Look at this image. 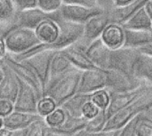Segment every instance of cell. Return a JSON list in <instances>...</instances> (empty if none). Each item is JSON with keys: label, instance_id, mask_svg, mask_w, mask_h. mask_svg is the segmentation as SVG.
<instances>
[{"label": "cell", "instance_id": "obj_6", "mask_svg": "<svg viewBox=\"0 0 152 136\" xmlns=\"http://www.w3.org/2000/svg\"><path fill=\"white\" fill-rule=\"evenodd\" d=\"M139 53L140 51L138 48L127 46L111 50L109 69H116L134 77L133 70Z\"/></svg>", "mask_w": 152, "mask_h": 136}, {"label": "cell", "instance_id": "obj_39", "mask_svg": "<svg viewBox=\"0 0 152 136\" xmlns=\"http://www.w3.org/2000/svg\"><path fill=\"white\" fill-rule=\"evenodd\" d=\"M12 110H14V102L5 98H0V116L4 118Z\"/></svg>", "mask_w": 152, "mask_h": 136}, {"label": "cell", "instance_id": "obj_26", "mask_svg": "<svg viewBox=\"0 0 152 136\" xmlns=\"http://www.w3.org/2000/svg\"><path fill=\"white\" fill-rule=\"evenodd\" d=\"M91 94H81L77 93L72 97L65 101L60 107H61L68 115L72 117L80 118L82 116V109L85 103L90 100Z\"/></svg>", "mask_w": 152, "mask_h": 136}, {"label": "cell", "instance_id": "obj_27", "mask_svg": "<svg viewBox=\"0 0 152 136\" xmlns=\"http://www.w3.org/2000/svg\"><path fill=\"white\" fill-rule=\"evenodd\" d=\"M122 25L125 29H152V20L143 6L136 11Z\"/></svg>", "mask_w": 152, "mask_h": 136}, {"label": "cell", "instance_id": "obj_35", "mask_svg": "<svg viewBox=\"0 0 152 136\" xmlns=\"http://www.w3.org/2000/svg\"><path fill=\"white\" fill-rule=\"evenodd\" d=\"M139 120V115L132 118L122 128H120L118 136H137V126Z\"/></svg>", "mask_w": 152, "mask_h": 136}, {"label": "cell", "instance_id": "obj_23", "mask_svg": "<svg viewBox=\"0 0 152 136\" xmlns=\"http://www.w3.org/2000/svg\"><path fill=\"white\" fill-rule=\"evenodd\" d=\"M133 76L143 82L152 84V56L140 52L134 67Z\"/></svg>", "mask_w": 152, "mask_h": 136}, {"label": "cell", "instance_id": "obj_8", "mask_svg": "<svg viewBox=\"0 0 152 136\" xmlns=\"http://www.w3.org/2000/svg\"><path fill=\"white\" fill-rule=\"evenodd\" d=\"M107 72L106 89L110 93H120L134 90L146 82H143L134 77L125 74L121 71L109 69Z\"/></svg>", "mask_w": 152, "mask_h": 136}, {"label": "cell", "instance_id": "obj_50", "mask_svg": "<svg viewBox=\"0 0 152 136\" xmlns=\"http://www.w3.org/2000/svg\"><path fill=\"white\" fill-rule=\"evenodd\" d=\"M4 127V120H3V118L0 116V128Z\"/></svg>", "mask_w": 152, "mask_h": 136}, {"label": "cell", "instance_id": "obj_44", "mask_svg": "<svg viewBox=\"0 0 152 136\" xmlns=\"http://www.w3.org/2000/svg\"><path fill=\"white\" fill-rule=\"evenodd\" d=\"M8 54L3 36H0V59H4Z\"/></svg>", "mask_w": 152, "mask_h": 136}, {"label": "cell", "instance_id": "obj_2", "mask_svg": "<svg viewBox=\"0 0 152 136\" xmlns=\"http://www.w3.org/2000/svg\"><path fill=\"white\" fill-rule=\"evenodd\" d=\"M152 104V85L140 97L113 114L108 120L104 130H118L122 128L132 118L138 116Z\"/></svg>", "mask_w": 152, "mask_h": 136}, {"label": "cell", "instance_id": "obj_21", "mask_svg": "<svg viewBox=\"0 0 152 136\" xmlns=\"http://www.w3.org/2000/svg\"><path fill=\"white\" fill-rule=\"evenodd\" d=\"M35 32L40 43L53 45L59 36V26L53 20H45L35 28Z\"/></svg>", "mask_w": 152, "mask_h": 136}, {"label": "cell", "instance_id": "obj_13", "mask_svg": "<svg viewBox=\"0 0 152 136\" xmlns=\"http://www.w3.org/2000/svg\"><path fill=\"white\" fill-rule=\"evenodd\" d=\"M152 84L144 83L141 86L134 89L129 90L126 92H120V93H110V102L109 105V108L107 109V114L109 118H110L113 114H115L117 111L121 110L122 108L126 107L129 103L133 102L134 100H136L138 97H140L142 94H144L151 86Z\"/></svg>", "mask_w": 152, "mask_h": 136}, {"label": "cell", "instance_id": "obj_17", "mask_svg": "<svg viewBox=\"0 0 152 136\" xmlns=\"http://www.w3.org/2000/svg\"><path fill=\"white\" fill-rule=\"evenodd\" d=\"M77 69L75 68L70 61L68 59V57L65 55L62 50H58L54 56L53 57V60L51 61L50 66V71H49V78L48 82L45 86V89L50 86L52 84H53L55 81H57L60 78L69 72L70 70ZM45 93V92H44Z\"/></svg>", "mask_w": 152, "mask_h": 136}, {"label": "cell", "instance_id": "obj_18", "mask_svg": "<svg viewBox=\"0 0 152 136\" xmlns=\"http://www.w3.org/2000/svg\"><path fill=\"white\" fill-rule=\"evenodd\" d=\"M100 37L110 50L121 48L125 46V28L122 24L110 21Z\"/></svg>", "mask_w": 152, "mask_h": 136}, {"label": "cell", "instance_id": "obj_19", "mask_svg": "<svg viewBox=\"0 0 152 136\" xmlns=\"http://www.w3.org/2000/svg\"><path fill=\"white\" fill-rule=\"evenodd\" d=\"M5 58V57H4ZM19 91V84L13 71L7 66L5 61L3 65V77L0 82V98H5L15 102Z\"/></svg>", "mask_w": 152, "mask_h": 136}, {"label": "cell", "instance_id": "obj_43", "mask_svg": "<svg viewBox=\"0 0 152 136\" xmlns=\"http://www.w3.org/2000/svg\"><path fill=\"white\" fill-rule=\"evenodd\" d=\"M139 118L152 123V104L139 114Z\"/></svg>", "mask_w": 152, "mask_h": 136}, {"label": "cell", "instance_id": "obj_40", "mask_svg": "<svg viewBox=\"0 0 152 136\" xmlns=\"http://www.w3.org/2000/svg\"><path fill=\"white\" fill-rule=\"evenodd\" d=\"M37 0H13V3L16 6L17 11L32 8L37 6Z\"/></svg>", "mask_w": 152, "mask_h": 136}, {"label": "cell", "instance_id": "obj_25", "mask_svg": "<svg viewBox=\"0 0 152 136\" xmlns=\"http://www.w3.org/2000/svg\"><path fill=\"white\" fill-rule=\"evenodd\" d=\"M87 121L88 120L84 117L76 118L67 114L66 119L61 126H60L57 128L51 129L62 136H73L78 132L82 131L83 129H85Z\"/></svg>", "mask_w": 152, "mask_h": 136}, {"label": "cell", "instance_id": "obj_48", "mask_svg": "<svg viewBox=\"0 0 152 136\" xmlns=\"http://www.w3.org/2000/svg\"><path fill=\"white\" fill-rule=\"evenodd\" d=\"M26 133H27V128L21 129V130L14 131V132L12 133V135L11 136H26Z\"/></svg>", "mask_w": 152, "mask_h": 136}, {"label": "cell", "instance_id": "obj_28", "mask_svg": "<svg viewBox=\"0 0 152 136\" xmlns=\"http://www.w3.org/2000/svg\"><path fill=\"white\" fill-rule=\"evenodd\" d=\"M17 12L13 0H0V24L14 21Z\"/></svg>", "mask_w": 152, "mask_h": 136}, {"label": "cell", "instance_id": "obj_20", "mask_svg": "<svg viewBox=\"0 0 152 136\" xmlns=\"http://www.w3.org/2000/svg\"><path fill=\"white\" fill-rule=\"evenodd\" d=\"M76 44L77 43L62 50L65 55L72 63V65L81 70L97 68L94 65V63L90 61V59L86 53V49L87 45H77Z\"/></svg>", "mask_w": 152, "mask_h": 136}, {"label": "cell", "instance_id": "obj_24", "mask_svg": "<svg viewBox=\"0 0 152 136\" xmlns=\"http://www.w3.org/2000/svg\"><path fill=\"white\" fill-rule=\"evenodd\" d=\"M152 42V29H125V46L139 48Z\"/></svg>", "mask_w": 152, "mask_h": 136}, {"label": "cell", "instance_id": "obj_10", "mask_svg": "<svg viewBox=\"0 0 152 136\" xmlns=\"http://www.w3.org/2000/svg\"><path fill=\"white\" fill-rule=\"evenodd\" d=\"M107 72L106 69L94 68L82 71L78 91L81 94H92L97 90L106 88Z\"/></svg>", "mask_w": 152, "mask_h": 136}, {"label": "cell", "instance_id": "obj_33", "mask_svg": "<svg viewBox=\"0 0 152 136\" xmlns=\"http://www.w3.org/2000/svg\"><path fill=\"white\" fill-rule=\"evenodd\" d=\"M47 127L44 118L36 120L27 128L26 136H45Z\"/></svg>", "mask_w": 152, "mask_h": 136}, {"label": "cell", "instance_id": "obj_3", "mask_svg": "<svg viewBox=\"0 0 152 136\" xmlns=\"http://www.w3.org/2000/svg\"><path fill=\"white\" fill-rule=\"evenodd\" d=\"M82 71L83 70L78 69L70 70L48 86L44 95L50 96L54 100L57 106L60 107L65 101L77 93Z\"/></svg>", "mask_w": 152, "mask_h": 136}, {"label": "cell", "instance_id": "obj_30", "mask_svg": "<svg viewBox=\"0 0 152 136\" xmlns=\"http://www.w3.org/2000/svg\"><path fill=\"white\" fill-rule=\"evenodd\" d=\"M57 107L58 106L53 99H52L50 96L44 95L39 98L37 102L36 112L42 118H45L51 112H53Z\"/></svg>", "mask_w": 152, "mask_h": 136}, {"label": "cell", "instance_id": "obj_12", "mask_svg": "<svg viewBox=\"0 0 152 136\" xmlns=\"http://www.w3.org/2000/svg\"><path fill=\"white\" fill-rule=\"evenodd\" d=\"M16 78L19 84V91L14 102V110L24 112H36L37 102L39 99L36 90L17 76Z\"/></svg>", "mask_w": 152, "mask_h": 136}, {"label": "cell", "instance_id": "obj_47", "mask_svg": "<svg viewBox=\"0 0 152 136\" xmlns=\"http://www.w3.org/2000/svg\"><path fill=\"white\" fill-rule=\"evenodd\" d=\"M12 131L5 128V127H2L0 128V136H11L12 135Z\"/></svg>", "mask_w": 152, "mask_h": 136}, {"label": "cell", "instance_id": "obj_1", "mask_svg": "<svg viewBox=\"0 0 152 136\" xmlns=\"http://www.w3.org/2000/svg\"><path fill=\"white\" fill-rule=\"evenodd\" d=\"M9 55L20 54L40 44L34 29L14 26L3 36Z\"/></svg>", "mask_w": 152, "mask_h": 136}, {"label": "cell", "instance_id": "obj_42", "mask_svg": "<svg viewBox=\"0 0 152 136\" xmlns=\"http://www.w3.org/2000/svg\"><path fill=\"white\" fill-rule=\"evenodd\" d=\"M97 5L106 12H110L114 8L113 0H97Z\"/></svg>", "mask_w": 152, "mask_h": 136}, {"label": "cell", "instance_id": "obj_5", "mask_svg": "<svg viewBox=\"0 0 152 136\" xmlns=\"http://www.w3.org/2000/svg\"><path fill=\"white\" fill-rule=\"evenodd\" d=\"M59 26V36L57 40L51 45L56 50H63L83 38L84 24L76 23L63 19L57 20Z\"/></svg>", "mask_w": 152, "mask_h": 136}, {"label": "cell", "instance_id": "obj_14", "mask_svg": "<svg viewBox=\"0 0 152 136\" xmlns=\"http://www.w3.org/2000/svg\"><path fill=\"white\" fill-rule=\"evenodd\" d=\"M86 53L95 67L102 69H109L111 50L106 46L101 37L94 39L87 45Z\"/></svg>", "mask_w": 152, "mask_h": 136}, {"label": "cell", "instance_id": "obj_41", "mask_svg": "<svg viewBox=\"0 0 152 136\" xmlns=\"http://www.w3.org/2000/svg\"><path fill=\"white\" fill-rule=\"evenodd\" d=\"M65 4H82L89 7H94L97 5V0H62Z\"/></svg>", "mask_w": 152, "mask_h": 136}, {"label": "cell", "instance_id": "obj_49", "mask_svg": "<svg viewBox=\"0 0 152 136\" xmlns=\"http://www.w3.org/2000/svg\"><path fill=\"white\" fill-rule=\"evenodd\" d=\"M45 136H62V135H61L57 134L56 132L53 131L51 128L47 127V128H46V131H45Z\"/></svg>", "mask_w": 152, "mask_h": 136}, {"label": "cell", "instance_id": "obj_4", "mask_svg": "<svg viewBox=\"0 0 152 136\" xmlns=\"http://www.w3.org/2000/svg\"><path fill=\"white\" fill-rule=\"evenodd\" d=\"M57 51L58 50L53 49L52 47H46L37 52V53L20 61L23 63L27 64L28 67H30L36 72L42 84L44 92L45 86L48 82L51 61Z\"/></svg>", "mask_w": 152, "mask_h": 136}, {"label": "cell", "instance_id": "obj_46", "mask_svg": "<svg viewBox=\"0 0 152 136\" xmlns=\"http://www.w3.org/2000/svg\"><path fill=\"white\" fill-rule=\"evenodd\" d=\"M134 0H113L114 3V7H119V6H124L128 4L129 3L133 2Z\"/></svg>", "mask_w": 152, "mask_h": 136}, {"label": "cell", "instance_id": "obj_9", "mask_svg": "<svg viewBox=\"0 0 152 136\" xmlns=\"http://www.w3.org/2000/svg\"><path fill=\"white\" fill-rule=\"evenodd\" d=\"M102 12H104V10L99 6L89 7L82 4L65 3L62 4L59 10L61 19L80 24H84L89 18Z\"/></svg>", "mask_w": 152, "mask_h": 136}, {"label": "cell", "instance_id": "obj_11", "mask_svg": "<svg viewBox=\"0 0 152 136\" xmlns=\"http://www.w3.org/2000/svg\"><path fill=\"white\" fill-rule=\"evenodd\" d=\"M4 61L18 78H20V79H22L23 81H25L26 83L29 84L31 86L34 87L39 98H41L44 95L42 84L36 72L30 67H28L22 61H18L14 60L9 54L5 56Z\"/></svg>", "mask_w": 152, "mask_h": 136}, {"label": "cell", "instance_id": "obj_16", "mask_svg": "<svg viewBox=\"0 0 152 136\" xmlns=\"http://www.w3.org/2000/svg\"><path fill=\"white\" fill-rule=\"evenodd\" d=\"M43 118L36 112H24L12 110L9 115L3 118L4 127L14 132L28 128L34 121Z\"/></svg>", "mask_w": 152, "mask_h": 136}, {"label": "cell", "instance_id": "obj_37", "mask_svg": "<svg viewBox=\"0 0 152 136\" xmlns=\"http://www.w3.org/2000/svg\"><path fill=\"white\" fill-rule=\"evenodd\" d=\"M137 136H152L151 122L140 118L137 126Z\"/></svg>", "mask_w": 152, "mask_h": 136}, {"label": "cell", "instance_id": "obj_31", "mask_svg": "<svg viewBox=\"0 0 152 136\" xmlns=\"http://www.w3.org/2000/svg\"><path fill=\"white\" fill-rule=\"evenodd\" d=\"M90 100L101 110H106L109 108L110 102V94L106 89H100L91 94Z\"/></svg>", "mask_w": 152, "mask_h": 136}, {"label": "cell", "instance_id": "obj_45", "mask_svg": "<svg viewBox=\"0 0 152 136\" xmlns=\"http://www.w3.org/2000/svg\"><path fill=\"white\" fill-rule=\"evenodd\" d=\"M139 51L141 53H143L145 54H148V55H151L152 56V42L151 43H149V44H146L141 47L138 48Z\"/></svg>", "mask_w": 152, "mask_h": 136}, {"label": "cell", "instance_id": "obj_15", "mask_svg": "<svg viewBox=\"0 0 152 136\" xmlns=\"http://www.w3.org/2000/svg\"><path fill=\"white\" fill-rule=\"evenodd\" d=\"M110 22L109 12H102L89 18L84 23L83 38L88 43L101 37L106 26Z\"/></svg>", "mask_w": 152, "mask_h": 136}, {"label": "cell", "instance_id": "obj_38", "mask_svg": "<svg viewBox=\"0 0 152 136\" xmlns=\"http://www.w3.org/2000/svg\"><path fill=\"white\" fill-rule=\"evenodd\" d=\"M120 129L118 130H102L100 132H87L85 129L73 136H118Z\"/></svg>", "mask_w": 152, "mask_h": 136}, {"label": "cell", "instance_id": "obj_22", "mask_svg": "<svg viewBox=\"0 0 152 136\" xmlns=\"http://www.w3.org/2000/svg\"><path fill=\"white\" fill-rule=\"evenodd\" d=\"M147 1L148 0H134L126 5L114 7L110 12H109L110 21L123 24L136 11L143 7Z\"/></svg>", "mask_w": 152, "mask_h": 136}, {"label": "cell", "instance_id": "obj_34", "mask_svg": "<svg viewBox=\"0 0 152 136\" xmlns=\"http://www.w3.org/2000/svg\"><path fill=\"white\" fill-rule=\"evenodd\" d=\"M62 0H37V6L46 12H58L62 5Z\"/></svg>", "mask_w": 152, "mask_h": 136}, {"label": "cell", "instance_id": "obj_7", "mask_svg": "<svg viewBox=\"0 0 152 136\" xmlns=\"http://www.w3.org/2000/svg\"><path fill=\"white\" fill-rule=\"evenodd\" d=\"M61 19L59 11L55 12H46L37 6L18 11L15 16L14 25L34 29L45 20H53L57 21Z\"/></svg>", "mask_w": 152, "mask_h": 136}, {"label": "cell", "instance_id": "obj_36", "mask_svg": "<svg viewBox=\"0 0 152 136\" xmlns=\"http://www.w3.org/2000/svg\"><path fill=\"white\" fill-rule=\"evenodd\" d=\"M100 109L91 101H87L85 105L83 106L82 109V116L86 118L87 120L92 119L93 118H94L95 116H97L100 112Z\"/></svg>", "mask_w": 152, "mask_h": 136}, {"label": "cell", "instance_id": "obj_29", "mask_svg": "<svg viewBox=\"0 0 152 136\" xmlns=\"http://www.w3.org/2000/svg\"><path fill=\"white\" fill-rule=\"evenodd\" d=\"M109 116L106 110H100L99 114L89 119L85 127V130L87 132H100L104 130L105 126L109 120Z\"/></svg>", "mask_w": 152, "mask_h": 136}, {"label": "cell", "instance_id": "obj_32", "mask_svg": "<svg viewBox=\"0 0 152 136\" xmlns=\"http://www.w3.org/2000/svg\"><path fill=\"white\" fill-rule=\"evenodd\" d=\"M67 117L66 111L61 107H57L53 112L44 118L46 126L49 128H57L63 124Z\"/></svg>", "mask_w": 152, "mask_h": 136}]
</instances>
